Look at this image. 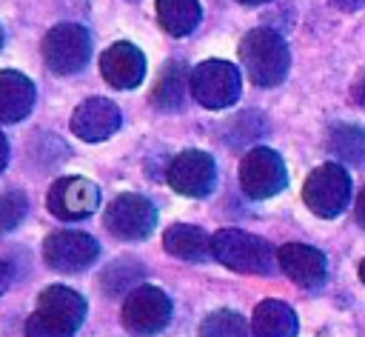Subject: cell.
<instances>
[{"mask_svg":"<svg viewBox=\"0 0 365 337\" xmlns=\"http://www.w3.org/2000/svg\"><path fill=\"white\" fill-rule=\"evenodd\" d=\"M106 274H117V280H108L103 286L108 291H123L125 286H131V283H137L143 277V266L140 263H131V260H120V263H111L106 268Z\"/></svg>","mask_w":365,"mask_h":337,"instance_id":"cell-24","label":"cell"},{"mask_svg":"<svg viewBox=\"0 0 365 337\" xmlns=\"http://www.w3.org/2000/svg\"><path fill=\"white\" fill-rule=\"evenodd\" d=\"M6 163H9V143H6V137L0 131V171L6 168Z\"/></svg>","mask_w":365,"mask_h":337,"instance_id":"cell-28","label":"cell"},{"mask_svg":"<svg viewBox=\"0 0 365 337\" xmlns=\"http://www.w3.org/2000/svg\"><path fill=\"white\" fill-rule=\"evenodd\" d=\"M305 206L317 214V217H339L345 211V206L351 203V180L348 171L339 163H325L319 168H314L305 180L302 188Z\"/></svg>","mask_w":365,"mask_h":337,"instance_id":"cell-4","label":"cell"},{"mask_svg":"<svg viewBox=\"0 0 365 337\" xmlns=\"http://www.w3.org/2000/svg\"><path fill=\"white\" fill-rule=\"evenodd\" d=\"M9 286H11V266L9 263H0V297L6 294Z\"/></svg>","mask_w":365,"mask_h":337,"instance_id":"cell-25","label":"cell"},{"mask_svg":"<svg viewBox=\"0 0 365 337\" xmlns=\"http://www.w3.org/2000/svg\"><path fill=\"white\" fill-rule=\"evenodd\" d=\"M86 320V300L68 286H48L37 297V311L26 323V337H74Z\"/></svg>","mask_w":365,"mask_h":337,"instance_id":"cell-1","label":"cell"},{"mask_svg":"<svg viewBox=\"0 0 365 337\" xmlns=\"http://www.w3.org/2000/svg\"><path fill=\"white\" fill-rule=\"evenodd\" d=\"M328 149L336 160L345 163H365V129L339 123L328 134Z\"/></svg>","mask_w":365,"mask_h":337,"instance_id":"cell-21","label":"cell"},{"mask_svg":"<svg viewBox=\"0 0 365 337\" xmlns=\"http://www.w3.org/2000/svg\"><path fill=\"white\" fill-rule=\"evenodd\" d=\"M254 337H297V314L279 300H262L251 317Z\"/></svg>","mask_w":365,"mask_h":337,"instance_id":"cell-19","label":"cell"},{"mask_svg":"<svg viewBox=\"0 0 365 337\" xmlns=\"http://www.w3.org/2000/svg\"><path fill=\"white\" fill-rule=\"evenodd\" d=\"M336 9H342V11H354V9H362L365 6V0H331Z\"/></svg>","mask_w":365,"mask_h":337,"instance_id":"cell-26","label":"cell"},{"mask_svg":"<svg viewBox=\"0 0 365 337\" xmlns=\"http://www.w3.org/2000/svg\"><path fill=\"white\" fill-rule=\"evenodd\" d=\"M168 183L177 194L185 197H205L211 194L214 183H217V166L211 160V154L188 149L182 154H177L168 166Z\"/></svg>","mask_w":365,"mask_h":337,"instance_id":"cell-12","label":"cell"},{"mask_svg":"<svg viewBox=\"0 0 365 337\" xmlns=\"http://www.w3.org/2000/svg\"><path fill=\"white\" fill-rule=\"evenodd\" d=\"M34 106V83L20 71H0V123L29 117Z\"/></svg>","mask_w":365,"mask_h":337,"instance_id":"cell-16","label":"cell"},{"mask_svg":"<svg viewBox=\"0 0 365 337\" xmlns=\"http://www.w3.org/2000/svg\"><path fill=\"white\" fill-rule=\"evenodd\" d=\"M359 277H362V283H365V260H362V266H359Z\"/></svg>","mask_w":365,"mask_h":337,"instance_id":"cell-31","label":"cell"},{"mask_svg":"<svg viewBox=\"0 0 365 337\" xmlns=\"http://www.w3.org/2000/svg\"><path fill=\"white\" fill-rule=\"evenodd\" d=\"M97 203H100V188L86 177H60L48 188V211L66 223L91 217Z\"/></svg>","mask_w":365,"mask_h":337,"instance_id":"cell-11","label":"cell"},{"mask_svg":"<svg viewBox=\"0 0 365 337\" xmlns=\"http://www.w3.org/2000/svg\"><path fill=\"white\" fill-rule=\"evenodd\" d=\"M242 91L240 71L228 60H205L191 69V94L205 109H228Z\"/></svg>","mask_w":365,"mask_h":337,"instance_id":"cell-6","label":"cell"},{"mask_svg":"<svg viewBox=\"0 0 365 337\" xmlns=\"http://www.w3.org/2000/svg\"><path fill=\"white\" fill-rule=\"evenodd\" d=\"M91 57V34L80 23H57L43 40V60L54 74H74Z\"/></svg>","mask_w":365,"mask_h":337,"instance_id":"cell-5","label":"cell"},{"mask_svg":"<svg viewBox=\"0 0 365 337\" xmlns=\"http://www.w3.org/2000/svg\"><path fill=\"white\" fill-rule=\"evenodd\" d=\"M240 3H245V6H257V3H265V0H240Z\"/></svg>","mask_w":365,"mask_h":337,"instance_id":"cell-30","label":"cell"},{"mask_svg":"<svg viewBox=\"0 0 365 337\" xmlns=\"http://www.w3.org/2000/svg\"><path fill=\"white\" fill-rule=\"evenodd\" d=\"M100 71L114 89H137L145 77V54L134 43H114L100 57Z\"/></svg>","mask_w":365,"mask_h":337,"instance_id":"cell-13","label":"cell"},{"mask_svg":"<svg viewBox=\"0 0 365 337\" xmlns=\"http://www.w3.org/2000/svg\"><path fill=\"white\" fill-rule=\"evenodd\" d=\"M285 180H288L285 163L274 149H265V146L251 149L240 163L242 191L254 200H265V197L279 194L285 188Z\"/></svg>","mask_w":365,"mask_h":337,"instance_id":"cell-8","label":"cell"},{"mask_svg":"<svg viewBox=\"0 0 365 337\" xmlns=\"http://www.w3.org/2000/svg\"><path fill=\"white\" fill-rule=\"evenodd\" d=\"M120 129V109L106 97L83 100L71 114V131L86 143H100Z\"/></svg>","mask_w":365,"mask_h":337,"instance_id":"cell-14","label":"cell"},{"mask_svg":"<svg viewBox=\"0 0 365 337\" xmlns=\"http://www.w3.org/2000/svg\"><path fill=\"white\" fill-rule=\"evenodd\" d=\"M200 337H248V326L237 311L220 308V311L205 317Z\"/></svg>","mask_w":365,"mask_h":337,"instance_id":"cell-22","label":"cell"},{"mask_svg":"<svg viewBox=\"0 0 365 337\" xmlns=\"http://www.w3.org/2000/svg\"><path fill=\"white\" fill-rule=\"evenodd\" d=\"M165 251L177 260H188V263H202L211 254V237L200 228V226H185V223H174L171 228H165Z\"/></svg>","mask_w":365,"mask_h":337,"instance_id":"cell-17","label":"cell"},{"mask_svg":"<svg viewBox=\"0 0 365 337\" xmlns=\"http://www.w3.org/2000/svg\"><path fill=\"white\" fill-rule=\"evenodd\" d=\"M100 254V243L86 234V231H71V228H63V231H54L46 237L43 243V257H46V266H51L54 271H86Z\"/></svg>","mask_w":365,"mask_h":337,"instance_id":"cell-10","label":"cell"},{"mask_svg":"<svg viewBox=\"0 0 365 337\" xmlns=\"http://www.w3.org/2000/svg\"><path fill=\"white\" fill-rule=\"evenodd\" d=\"M356 220H359V226L365 228V188H362L359 197H356Z\"/></svg>","mask_w":365,"mask_h":337,"instance_id":"cell-27","label":"cell"},{"mask_svg":"<svg viewBox=\"0 0 365 337\" xmlns=\"http://www.w3.org/2000/svg\"><path fill=\"white\" fill-rule=\"evenodd\" d=\"M279 266L282 271L302 288H317L325 280V254L317 251L314 246L302 243H288L279 248Z\"/></svg>","mask_w":365,"mask_h":337,"instance_id":"cell-15","label":"cell"},{"mask_svg":"<svg viewBox=\"0 0 365 337\" xmlns=\"http://www.w3.org/2000/svg\"><path fill=\"white\" fill-rule=\"evenodd\" d=\"M157 17L160 26L174 34V37H185L197 29L202 9L197 0H157Z\"/></svg>","mask_w":365,"mask_h":337,"instance_id":"cell-20","label":"cell"},{"mask_svg":"<svg viewBox=\"0 0 365 337\" xmlns=\"http://www.w3.org/2000/svg\"><path fill=\"white\" fill-rule=\"evenodd\" d=\"M211 254L231 271L240 274H271L274 271V248L248 231L220 228L211 237Z\"/></svg>","mask_w":365,"mask_h":337,"instance_id":"cell-3","label":"cell"},{"mask_svg":"<svg viewBox=\"0 0 365 337\" xmlns=\"http://www.w3.org/2000/svg\"><path fill=\"white\" fill-rule=\"evenodd\" d=\"M354 97H356L359 103H365V80H362V83H359V86L354 89Z\"/></svg>","mask_w":365,"mask_h":337,"instance_id":"cell-29","label":"cell"},{"mask_svg":"<svg viewBox=\"0 0 365 337\" xmlns=\"http://www.w3.org/2000/svg\"><path fill=\"white\" fill-rule=\"evenodd\" d=\"M26 217V194L20 191H3L0 194V231L17 228V223Z\"/></svg>","mask_w":365,"mask_h":337,"instance_id":"cell-23","label":"cell"},{"mask_svg":"<svg viewBox=\"0 0 365 337\" xmlns=\"http://www.w3.org/2000/svg\"><path fill=\"white\" fill-rule=\"evenodd\" d=\"M185 91H191V74L185 69V63L180 60H168L157 77L151 103L163 111H177L185 103Z\"/></svg>","mask_w":365,"mask_h":337,"instance_id":"cell-18","label":"cell"},{"mask_svg":"<svg viewBox=\"0 0 365 337\" xmlns=\"http://www.w3.org/2000/svg\"><path fill=\"white\" fill-rule=\"evenodd\" d=\"M157 226V208L143 194H120L106 208V228L120 240H145Z\"/></svg>","mask_w":365,"mask_h":337,"instance_id":"cell-9","label":"cell"},{"mask_svg":"<svg viewBox=\"0 0 365 337\" xmlns=\"http://www.w3.org/2000/svg\"><path fill=\"white\" fill-rule=\"evenodd\" d=\"M240 60L257 86H277L288 74V46L274 29H251L240 43Z\"/></svg>","mask_w":365,"mask_h":337,"instance_id":"cell-2","label":"cell"},{"mask_svg":"<svg viewBox=\"0 0 365 337\" xmlns=\"http://www.w3.org/2000/svg\"><path fill=\"white\" fill-rule=\"evenodd\" d=\"M0 49H3V29H0Z\"/></svg>","mask_w":365,"mask_h":337,"instance_id":"cell-32","label":"cell"},{"mask_svg":"<svg viewBox=\"0 0 365 337\" xmlns=\"http://www.w3.org/2000/svg\"><path fill=\"white\" fill-rule=\"evenodd\" d=\"M171 320V300L157 286H134L123 303V323L137 337L160 334Z\"/></svg>","mask_w":365,"mask_h":337,"instance_id":"cell-7","label":"cell"}]
</instances>
